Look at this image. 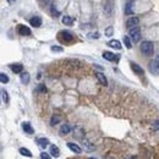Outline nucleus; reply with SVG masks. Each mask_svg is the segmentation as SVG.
Returning a JSON list of instances; mask_svg holds the SVG:
<instances>
[{
  "label": "nucleus",
  "mask_w": 159,
  "mask_h": 159,
  "mask_svg": "<svg viewBox=\"0 0 159 159\" xmlns=\"http://www.w3.org/2000/svg\"><path fill=\"white\" fill-rule=\"evenodd\" d=\"M103 58L107 59V60H109V61H116L119 56L116 54L111 53V51H103Z\"/></svg>",
  "instance_id": "obj_8"
},
{
  "label": "nucleus",
  "mask_w": 159,
  "mask_h": 159,
  "mask_svg": "<svg viewBox=\"0 0 159 159\" xmlns=\"http://www.w3.org/2000/svg\"><path fill=\"white\" fill-rule=\"evenodd\" d=\"M17 32H18V35L22 36V37H26V36H31V35H32L31 29H29L27 26H23V25H18Z\"/></svg>",
  "instance_id": "obj_4"
},
{
  "label": "nucleus",
  "mask_w": 159,
  "mask_h": 159,
  "mask_svg": "<svg viewBox=\"0 0 159 159\" xmlns=\"http://www.w3.org/2000/svg\"><path fill=\"white\" fill-rule=\"evenodd\" d=\"M50 49H51V51H54V53H61V51L64 50L61 47H56V45H53Z\"/></svg>",
  "instance_id": "obj_30"
},
{
  "label": "nucleus",
  "mask_w": 159,
  "mask_h": 159,
  "mask_svg": "<svg viewBox=\"0 0 159 159\" xmlns=\"http://www.w3.org/2000/svg\"><path fill=\"white\" fill-rule=\"evenodd\" d=\"M153 129H154V130H159V120H157V121L153 124Z\"/></svg>",
  "instance_id": "obj_33"
},
{
  "label": "nucleus",
  "mask_w": 159,
  "mask_h": 159,
  "mask_svg": "<svg viewBox=\"0 0 159 159\" xmlns=\"http://www.w3.org/2000/svg\"><path fill=\"white\" fill-rule=\"evenodd\" d=\"M29 23H31V26H33V27H41L42 26V18L39 16H33L29 20Z\"/></svg>",
  "instance_id": "obj_9"
},
{
  "label": "nucleus",
  "mask_w": 159,
  "mask_h": 159,
  "mask_svg": "<svg viewBox=\"0 0 159 159\" xmlns=\"http://www.w3.org/2000/svg\"><path fill=\"white\" fill-rule=\"evenodd\" d=\"M74 22H75V18L71 16H64L62 17V23L65 26H71Z\"/></svg>",
  "instance_id": "obj_19"
},
{
  "label": "nucleus",
  "mask_w": 159,
  "mask_h": 159,
  "mask_svg": "<svg viewBox=\"0 0 159 159\" xmlns=\"http://www.w3.org/2000/svg\"><path fill=\"white\" fill-rule=\"evenodd\" d=\"M58 39L61 43L69 44V43L74 42L75 37H74V35L71 33V32H69V31H61V32H59V35H58Z\"/></svg>",
  "instance_id": "obj_1"
},
{
  "label": "nucleus",
  "mask_w": 159,
  "mask_h": 159,
  "mask_svg": "<svg viewBox=\"0 0 159 159\" xmlns=\"http://www.w3.org/2000/svg\"><path fill=\"white\" fill-rule=\"evenodd\" d=\"M10 69H11L12 72H15V74H21V72L23 71V65H21V64H11Z\"/></svg>",
  "instance_id": "obj_10"
},
{
  "label": "nucleus",
  "mask_w": 159,
  "mask_h": 159,
  "mask_svg": "<svg viewBox=\"0 0 159 159\" xmlns=\"http://www.w3.org/2000/svg\"><path fill=\"white\" fill-rule=\"evenodd\" d=\"M134 6H135V2L134 0H129L125 5V14L126 15H134Z\"/></svg>",
  "instance_id": "obj_5"
},
{
  "label": "nucleus",
  "mask_w": 159,
  "mask_h": 159,
  "mask_svg": "<svg viewBox=\"0 0 159 159\" xmlns=\"http://www.w3.org/2000/svg\"><path fill=\"white\" fill-rule=\"evenodd\" d=\"M138 22H140L138 17H135V16H134V17H130L129 20L126 21V27L130 29V28H132V27L137 26V25H138Z\"/></svg>",
  "instance_id": "obj_7"
},
{
  "label": "nucleus",
  "mask_w": 159,
  "mask_h": 159,
  "mask_svg": "<svg viewBox=\"0 0 159 159\" xmlns=\"http://www.w3.org/2000/svg\"><path fill=\"white\" fill-rule=\"evenodd\" d=\"M0 81H2V83H8L9 82V77L4 72H2V74H0Z\"/></svg>",
  "instance_id": "obj_28"
},
{
  "label": "nucleus",
  "mask_w": 159,
  "mask_h": 159,
  "mask_svg": "<svg viewBox=\"0 0 159 159\" xmlns=\"http://www.w3.org/2000/svg\"><path fill=\"white\" fill-rule=\"evenodd\" d=\"M129 36L131 37V39H132L134 43H137L141 39V29H140V27L135 26V27L130 28L129 29Z\"/></svg>",
  "instance_id": "obj_3"
},
{
  "label": "nucleus",
  "mask_w": 159,
  "mask_h": 159,
  "mask_svg": "<svg viewBox=\"0 0 159 159\" xmlns=\"http://www.w3.org/2000/svg\"><path fill=\"white\" fill-rule=\"evenodd\" d=\"M18 152H20L22 155H25V157H28V158H31V157H32L31 151H29V149H27V148H20V149H18Z\"/></svg>",
  "instance_id": "obj_23"
},
{
  "label": "nucleus",
  "mask_w": 159,
  "mask_h": 159,
  "mask_svg": "<svg viewBox=\"0 0 159 159\" xmlns=\"http://www.w3.org/2000/svg\"><path fill=\"white\" fill-rule=\"evenodd\" d=\"M69 132H70V126H69V125H66V124H64V125L60 127L59 134H60V135H68Z\"/></svg>",
  "instance_id": "obj_20"
},
{
  "label": "nucleus",
  "mask_w": 159,
  "mask_h": 159,
  "mask_svg": "<svg viewBox=\"0 0 159 159\" xmlns=\"http://www.w3.org/2000/svg\"><path fill=\"white\" fill-rule=\"evenodd\" d=\"M20 78H21V82L23 83V84H27L28 82H29V80H31V77H29V74L28 72H21V75H20Z\"/></svg>",
  "instance_id": "obj_17"
},
{
  "label": "nucleus",
  "mask_w": 159,
  "mask_h": 159,
  "mask_svg": "<svg viewBox=\"0 0 159 159\" xmlns=\"http://www.w3.org/2000/svg\"><path fill=\"white\" fill-rule=\"evenodd\" d=\"M14 2V0H9V3H12Z\"/></svg>",
  "instance_id": "obj_36"
},
{
  "label": "nucleus",
  "mask_w": 159,
  "mask_h": 159,
  "mask_svg": "<svg viewBox=\"0 0 159 159\" xmlns=\"http://www.w3.org/2000/svg\"><path fill=\"white\" fill-rule=\"evenodd\" d=\"M124 43H125V47H126L127 49H131V48H132L131 41H130V38L127 37V36H125V37H124Z\"/></svg>",
  "instance_id": "obj_24"
},
{
  "label": "nucleus",
  "mask_w": 159,
  "mask_h": 159,
  "mask_svg": "<svg viewBox=\"0 0 159 159\" xmlns=\"http://www.w3.org/2000/svg\"><path fill=\"white\" fill-rule=\"evenodd\" d=\"M49 153H50V155H51V157L56 158V157H59L60 151H59V148H58L55 144H51V146H50V149H49Z\"/></svg>",
  "instance_id": "obj_15"
},
{
  "label": "nucleus",
  "mask_w": 159,
  "mask_h": 159,
  "mask_svg": "<svg viewBox=\"0 0 159 159\" xmlns=\"http://www.w3.org/2000/svg\"><path fill=\"white\" fill-rule=\"evenodd\" d=\"M113 33H114V27H113V26H109V27L105 29V36H107V37H111Z\"/></svg>",
  "instance_id": "obj_26"
},
{
  "label": "nucleus",
  "mask_w": 159,
  "mask_h": 159,
  "mask_svg": "<svg viewBox=\"0 0 159 159\" xmlns=\"http://www.w3.org/2000/svg\"><path fill=\"white\" fill-rule=\"evenodd\" d=\"M50 157H51V155H49V154H47V153H42V154H41V158H43V159H44V158H45V159H49Z\"/></svg>",
  "instance_id": "obj_34"
},
{
  "label": "nucleus",
  "mask_w": 159,
  "mask_h": 159,
  "mask_svg": "<svg viewBox=\"0 0 159 159\" xmlns=\"http://www.w3.org/2000/svg\"><path fill=\"white\" fill-rule=\"evenodd\" d=\"M68 147H69L74 153H76V154H80V153L82 152V149H81L76 143H71V142H69V143H68Z\"/></svg>",
  "instance_id": "obj_14"
},
{
  "label": "nucleus",
  "mask_w": 159,
  "mask_h": 159,
  "mask_svg": "<svg viewBox=\"0 0 159 159\" xmlns=\"http://www.w3.org/2000/svg\"><path fill=\"white\" fill-rule=\"evenodd\" d=\"M59 121H60V116H55V115H54V116L51 118V120H50V125L54 126V125H56Z\"/></svg>",
  "instance_id": "obj_29"
},
{
  "label": "nucleus",
  "mask_w": 159,
  "mask_h": 159,
  "mask_svg": "<svg viewBox=\"0 0 159 159\" xmlns=\"http://www.w3.org/2000/svg\"><path fill=\"white\" fill-rule=\"evenodd\" d=\"M50 12H51V15H53L54 17H58V16L60 15V11H59V10H56L54 5H50Z\"/></svg>",
  "instance_id": "obj_25"
},
{
  "label": "nucleus",
  "mask_w": 159,
  "mask_h": 159,
  "mask_svg": "<svg viewBox=\"0 0 159 159\" xmlns=\"http://www.w3.org/2000/svg\"><path fill=\"white\" fill-rule=\"evenodd\" d=\"M22 129H23V131H25L26 134H28V135H32V134L35 132L33 127H32V125H31L29 122H23V124H22Z\"/></svg>",
  "instance_id": "obj_11"
},
{
  "label": "nucleus",
  "mask_w": 159,
  "mask_h": 159,
  "mask_svg": "<svg viewBox=\"0 0 159 159\" xmlns=\"http://www.w3.org/2000/svg\"><path fill=\"white\" fill-rule=\"evenodd\" d=\"M89 37H91V38L98 39V38H99V33H89Z\"/></svg>",
  "instance_id": "obj_32"
},
{
  "label": "nucleus",
  "mask_w": 159,
  "mask_h": 159,
  "mask_svg": "<svg viewBox=\"0 0 159 159\" xmlns=\"http://www.w3.org/2000/svg\"><path fill=\"white\" fill-rule=\"evenodd\" d=\"M108 45H109L110 48H114V49H118V50L121 49V43H120L119 41H116V39H113V41L108 42Z\"/></svg>",
  "instance_id": "obj_16"
},
{
  "label": "nucleus",
  "mask_w": 159,
  "mask_h": 159,
  "mask_svg": "<svg viewBox=\"0 0 159 159\" xmlns=\"http://www.w3.org/2000/svg\"><path fill=\"white\" fill-rule=\"evenodd\" d=\"M37 142H38L39 147H41V148H44V149L49 146V140H48V138H37Z\"/></svg>",
  "instance_id": "obj_18"
},
{
  "label": "nucleus",
  "mask_w": 159,
  "mask_h": 159,
  "mask_svg": "<svg viewBox=\"0 0 159 159\" xmlns=\"http://www.w3.org/2000/svg\"><path fill=\"white\" fill-rule=\"evenodd\" d=\"M155 62H157V65L159 66V54L157 55V58H155Z\"/></svg>",
  "instance_id": "obj_35"
},
{
  "label": "nucleus",
  "mask_w": 159,
  "mask_h": 159,
  "mask_svg": "<svg viewBox=\"0 0 159 159\" xmlns=\"http://www.w3.org/2000/svg\"><path fill=\"white\" fill-rule=\"evenodd\" d=\"M74 136H76L77 138H81V140H83V137H84L83 130L81 129V127H76V129H75V134H74Z\"/></svg>",
  "instance_id": "obj_21"
},
{
  "label": "nucleus",
  "mask_w": 159,
  "mask_h": 159,
  "mask_svg": "<svg viewBox=\"0 0 159 159\" xmlns=\"http://www.w3.org/2000/svg\"><path fill=\"white\" fill-rule=\"evenodd\" d=\"M53 2L54 0H42V3L44 5H53Z\"/></svg>",
  "instance_id": "obj_31"
},
{
  "label": "nucleus",
  "mask_w": 159,
  "mask_h": 159,
  "mask_svg": "<svg viewBox=\"0 0 159 159\" xmlns=\"http://www.w3.org/2000/svg\"><path fill=\"white\" fill-rule=\"evenodd\" d=\"M35 93H43V94H45L47 93V87H45V84H38V87L36 88V92Z\"/></svg>",
  "instance_id": "obj_22"
},
{
  "label": "nucleus",
  "mask_w": 159,
  "mask_h": 159,
  "mask_svg": "<svg viewBox=\"0 0 159 159\" xmlns=\"http://www.w3.org/2000/svg\"><path fill=\"white\" fill-rule=\"evenodd\" d=\"M2 94H3V101L8 104L9 103V94H8V92L5 89H2Z\"/></svg>",
  "instance_id": "obj_27"
},
{
  "label": "nucleus",
  "mask_w": 159,
  "mask_h": 159,
  "mask_svg": "<svg viewBox=\"0 0 159 159\" xmlns=\"http://www.w3.org/2000/svg\"><path fill=\"white\" fill-rule=\"evenodd\" d=\"M149 70H151V72H152V74H154V75H155V74H159V66L157 65L155 60L149 62Z\"/></svg>",
  "instance_id": "obj_13"
},
{
  "label": "nucleus",
  "mask_w": 159,
  "mask_h": 159,
  "mask_svg": "<svg viewBox=\"0 0 159 159\" xmlns=\"http://www.w3.org/2000/svg\"><path fill=\"white\" fill-rule=\"evenodd\" d=\"M95 76H97V78H98V81L101 82V84H103V86H107V84H108V80H107V77L104 76V74L97 72V74H95Z\"/></svg>",
  "instance_id": "obj_12"
},
{
  "label": "nucleus",
  "mask_w": 159,
  "mask_h": 159,
  "mask_svg": "<svg viewBox=\"0 0 159 159\" xmlns=\"http://www.w3.org/2000/svg\"><path fill=\"white\" fill-rule=\"evenodd\" d=\"M131 65V69H132V71L136 74V75H138V76H142V75H144V71H143V69L138 65V64H136V62H131L130 64Z\"/></svg>",
  "instance_id": "obj_6"
},
{
  "label": "nucleus",
  "mask_w": 159,
  "mask_h": 159,
  "mask_svg": "<svg viewBox=\"0 0 159 159\" xmlns=\"http://www.w3.org/2000/svg\"><path fill=\"white\" fill-rule=\"evenodd\" d=\"M140 49H141V51H142L146 56H152L153 53H154V45H153V43L149 42V41L142 42L141 45H140Z\"/></svg>",
  "instance_id": "obj_2"
}]
</instances>
